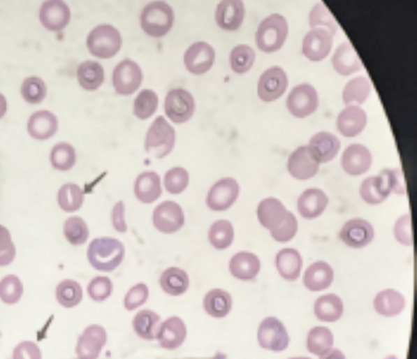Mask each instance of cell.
Returning a JSON list of instances; mask_svg holds the SVG:
<instances>
[{
  "instance_id": "7dc6e473",
  "label": "cell",
  "mask_w": 417,
  "mask_h": 359,
  "mask_svg": "<svg viewBox=\"0 0 417 359\" xmlns=\"http://www.w3.org/2000/svg\"><path fill=\"white\" fill-rule=\"evenodd\" d=\"M256 54L252 47L240 45L231 51L230 62L235 73L243 74L251 69L255 62Z\"/></svg>"
},
{
  "instance_id": "1f68e13d",
  "label": "cell",
  "mask_w": 417,
  "mask_h": 359,
  "mask_svg": "<svg viewBox=\"0 0 417 359\" xmlns=\"http://www.w3.org/2000/svg\"><path fill=\"white\" fill-rule=\"evenodd\" d=\"M159 284L164 293L178 297L186 293L190 286L189 277L186 271L178 267H170L160 277Z\"/></svg>"
},
{
  "instance_id": "bcb514c9",
  "label": "cell",
  "mask_w": 417,
  "mask_h": 359,
  "mask_svg": "<svg viewBox=\"0 0 417 359\" xmlns=\"http://www.w3.org/2000/svg\"><path fill=\"white\" fill-rule=\"evenodd\" d=\"M159 105V98L154 91L144 89L140 91L134 101V115L140 119H147L154 115Z\"/></svg>"
},
{
  "instance_id": "ee69618b",
  "label": "cell",
  "mask_w": 417,
  "mask_h": 359,
  "mask_svg": "<svg viewBox=\"0 0 417 359\" xmlns=\"http://www.w3.org/2000/svg\"><path fill=\"white\" fill-rule=\"evenodd\" d=\"M50 161L54 169L69 170L73 168L76 161L75 150L69 143H58L52 149Z\"/></svg>"
},
{
  "instance_id": "7a4b0ae2",
  "label": "cell",
  "mask_w": 417,
  "mask_h": 359,
  "mask_svg": "<svg viewBox=\"0 0 417 359\" xmlns=\"http://www.w3.org/2000/svg\"><path fill=\"white\" fill-rule=\"evenodd\" d=\"M173 9L167 3L155 1L144 7L141 14L142 29L152 38H162L173 27Z\"/></svg>"
},
{
  "instance_id": "816d5d0a",
  "label": "cell",
  "mask_w": 417,
  "mask_h": 359,
  "mask_svg": "<svg viewBox=\"0 0 417 359\" xmlns=\"http://www.w3.org/2000/svg\"><path fill=\"white\" fill-rule=\"evenodd\" d=\"M310 26L312 29H326L334 36L337 31L335 20L332 17L330 12L322 3H316L312 8L310 14Z\"/></svg>"
},
{
  "instance_id": "94428289",
  "label": "cell",
  "mask_w": 417,
  "mask_h": 359,
  "mask_svg": "<svg viewBox=\"0 0 417 359\" xmlns=\"http://www.w3.org/2000/svg\"><path fill=\"white\" fill-rule=\"evenodd\" d=\"M111 218L114 228L119 233H126L127 226L125 221V206L122 201L116 203L112 210Z\"/></svg>"
},
{
  "instance_id": "b9f144b4",
  "label": "cell",
  "mask_w": 417,
  "mask_h": 359,
  "mask_svg": "<svg viewBox=\"0 0 417 359\" xmlns=\"http://www.w3.org/2000/svg\"><path fill=\"white\" fill-rule=\"evenodd\" d=\"M82 288L78 281L65 280L56 287V299L60 305L67 309L74 308L82 302Z\"/></svg>"
},
{
  "instance_id": "4fadbf2b",
  "label": "cell",
  "mask_w": 417,
  "mask_h": 359,
  "mask_svg": "<svg viewBox=\"0 0 417 359\" xmlns=\"http://www.w3.org/2000/svg\"><path fill=\"white\" fill-rule=\"evenodd\" d=\"M288 78L282 68L274 66L264 71L259 79L258 94L264 102L276 101L288 87Z\"/></svg>"
},
{
  "instance_id": "d6a6232c",
  "label": "cell",
  "mask_w": 417,
  "mask_h": 359,
  "mask_svg": "<svg viewBox=\"0 0 417 359\" xmlns=\"http://www.w3.org/2000/svg\"><path fill=\"white\" fill-rule=\"evenodd\" d=\"M374 305L375 310L379 314L383 316L393 317L402 312L406 307V299L397 291L387 289L376 295Z\"/></svg>"
},
{
  "instance_id": "f907efd6",
  "label": "cell",
  "mask_w": 417,
  "mask_h": 359,
  "mask_svg": "<svg viewBox=\"0 0 417 359\" xmlns=\"http://www.w3.org/2000/svg\"><path fill=\"white\" fill-rule=\"evenodd\" d=\"M22 95L27 103H41L47 94L45 82L38 77H30L23 82L22 86Z\"/></svg>"
},
{
  "instance_id": "681fc988",
  "label": "cell",
  "mask_w": 417,
  "mask_h": 359,
  "mask_svg": "<svg viewBox=\"0 0 417 359\" xmlns=\"http://www.w3.org/2000/svg\"><path fill=\"white\" fill-rule=\"evenodd\" d=\"M189 173L182 167H175L164 175L163 185L168 193L177 195L182 193L189 185Z\"/></svg>"
},
{
  "instance_id": "5b68a950",
  "label": "cell",
  "mask_w": 417,
  "mask_h": 359,
  "mask_svg": "<svg viewBox=\"0 0 417 359\" xmlns=\"http://www.w3.org/2000/svg\"><path fill=\"white\" fill-rule=\"evenodd\" d=\"M90 53L100 59L114 57L122 46L119 31L111 25H100L91 31L87 39Z\"/></svg>"
},
{
  "instance_id": "f6af8a7d",
  "label": "cell",
  "mask_w": 417,
  "mask_h": 359,
  "mask_svg": "<svg viewBox=\"0 0 417 359\" xmlns=\"http://www.w3.org/2000/svg\"><path fill=\"white\" fill-rule=\"evenodd\" d=\"M64 235L71 245L81 246L89 237V229L83 219L71 217L64 224Z\"/></svg>"
},
{
  "instance_id": "c3c4849f",
  "label": "cell",
  "mask_w": 417,
  "mask_h": 359,
  "mask_svg": "<svg viewBox=\"0 0 417 359\" xmlns=\"http://www.w3.org/2000/svg\"><path fill=\"white\" fill-rule=\"evenodd\" d=\"M23 295L22 282L17 275L9 274L0 281V299L6 305H15Z\"/></svg>"
},
{
  "instance_id": "9f6ffc18",
  "label": "cell",
  "mask_w": 417,
  "mask_h": 359,
  "mask_svg": "<svg viewBox=\"0 0 417 359\" xmlns=\"http://www.w3.org/2000/svg\"><path fill=\"white\" fill-rule=\"evenodd\" d=\"M15 247L11 235L6 227L0 225V266H7L14 261Z\"/></svg>"
},
{
  "instance_id": "e575fe53",
  "label": "cell",
  "mask_w": 417,
  "mask_h": 359,
  "mask_svg": "<svg viewBox=\"0 0 417 359\" xmlns=\"http://www.w3.org/2000/svg\"><path fill=\"white\" fill-rule=\"evenodd\" d=\"M314 313L321 321L331 323L339 321L344 313L343 301L335 294L323 295L316 301Z\"/></svg>"
},
{
  "instance_id": "836d02e7",
  "label": "cell",
  "mask_w": 417,
  "mask_h": 359,
  "mask_svg": "<svg viewBox=\"0 0 417 359\" xmlns=\"http://www.w3.org/2000/svg\"><path fill=\"white\" fill-rule=\"evenodd\" d=\"M232 305L231 294L222 289L210 291L203 299V308L210 316L216 318L226 317L230 314Z\"/></svg>"
},
{
  "instance_id": "e7e4bbea",
  "label": "cell",
  "mask_w": 417,
  "mask_h": 359,
  "mask_svg": "<svg viewBox=\"0 0 417 359\" xmlns=\"http://www.w3.org/2000/svg\"><path fill=\"white\" fill-rule=\"evenodd\" d=\"M288 359H312V358H310L300 357V358H288Z\"/></svg>"
},
{
  "instance_id": "d590c367",
  "label": "cell",
  "mask_w": 417,
  "mask_h": 359,
  "mask_svg": "<svg viewBox=\"0 0 417 359\" xmlns=\"http://www.w3.org/2000/svg\"><path fill=\"white\" fill-rule=\"evenodd\" d=\"M160 316L149 309L140 311L135 315L132 326L140 338L146 341L154 340L159 326Z\"/></svg>"
},
{
  "instance_id": "9a60e30c",
  "label": "cell",
  "mask_w": 417,
  "mask_h": 359,
  "mask_svg": "<svg viewBox=\"0 0 417 359\" xmlns=\"http://www.w3.org/2000/svg\"><path fill=\"white\" fill-rule=\"evenodd\" d=\"M215 51L205 42H196L184 53V62L191 73L202 75L207 73L214 65Z\"/></svg>"
},
{
  "instance_id": "603a6c76",
  "label": "cell",
  "mask_w": 417,
  "mask_h": 359,
  "mask_svg": "<svg viewBox=\"0 0 417 359\" xmlns=\"http://www.w3.org/2000/svg\"><path fill=\"white\" fill-rule=\"evenodd\" d=\"M307 147L316 161L327 163L332 161L339 153L340 142L335 135L322 131L311 138Z\"/></svg>"
},
{
  "instance_id": "8fae6325",
  "label": "cell",
  "mask_w": 417,
  "mask_h": 359,
  "mask_svg": "<svg viewBox=\"0 0 417 359\" xmlns=\"http://www.w3.org/2000/svg\"><path fill=\"white\" fill-rule=\"evenodd\" d=\"M318 106V93L312 85L296 86L288 94L287 108L295 117H307L315 112Z\"/></svg>"
},
{
  "instance_id": "f35d334b",
  "label": "cell",
  "mask_w": 417,
  "mask_h": 359,
  "mask_svg": "<svg viewBox=\"0 0 417 359\" xmlns=\"http://www.w3.org/2000/svg\"><path fill=\"white\" fill-rule=\"evenodd\" d=\"M360 197L369 205H379L390 196V193L385 186L380 175L364 180L360 187Z\"/></svg>"
},
{
  "instance_id": "f546056e",
  "label": "cell",
  "mask_w": 417,
  "mask_h": 359,
  "mask_svg": "<svg viewBox=\"0 0 417 359\" xmlns=\"http://www.w3.org/2000/svg\"><path fill=\"white\" fill-rule=\"evenodd\" d=\"M276 267L279 273L287 281H295L300 277L302 269V258L295 249H284L276 256Z\"/></svg>"
},
{
  "instance_id": "ac0fdd59",
  "label": "cell",
  "mask_w": 417,
  "mask_h": 359,
  "mask_svg": "<svg viewBox=\"0 0 417 359\" xmlns=\"http://www.w3.org/2000/svg\"><path fill=\"white\" fill-rule=\"evenodd\" d=\"M319 163L312 157L307 146L299 147L288 159V170L293 177L302 180L311 179L318 173Z\"/></svg>"
},
{
  "instance_id": "91938a15",
  "label": "cell",
  "mask_w": 417,
  "mask_h": 359,
  "mask_svg": "<svg viewBox=\"0 0 417 359\" xmlns=\"http://www.w3.org/2000/svg\"><path fill=\"white\" fill-rule=\"evenodd\" d=\"M12 359H42L41 350L34 342H22L15 346Z\"/></svg>"
},
{
  "instance_id": "4316f807",
  "label": "cell",
  "mask_w": 417,
  "mask_h": 359,
  "mask_svg": "<svg viewBox=\"0 0 417 359\" xmlns=\"http://www.w3.org/2000/svg\"><path fill=\"white\" fill-rule=\"evenodd\" d=\"M134 193L138 200L142 203H154L161 196L162 187L159 175L154 171H145L136 178Z\"/></svg>"
},
{
  "instance_id": "03108f58",
  "label": "cell",
  "mask_w": 417,
  "mask_h": 359,
  "mask_svg": "<svg viewBox=\"0 0 417 359\" xmlns=\"http://www.w3.org/2000/svg\"><path fill=\"white\" fill-rule=\"evenodd\" d=\"M387 359H396V358H394V357H390V358H387Z\"/></svg>"
},
{
  "instance_id": "7c38bea8",
  "label": "cell",
  "mask_w": 417,
  "mask_h": 359,
  "mask_svg": "<svg viewBox=\"0 0 417 359\" xmlns=\"http://www.w3.org/2000/svg\"><path fill=\"white\" fill-rule=\"evenodd\" d=\"M107 343V333L103 326H88L80 336L75 353L78 359H98Z\"/></svg>"
},
{
  "instance_id": "f1b7e54d",
  "label": "cell",
  "mask_w": 417,
  "mask_h": 359,
  "mask_svg": "<svg viewBox=\"0 0 417 359\" xmlns=\"http://www.w3.org/2000/svg\"><path fill=\"white\" fill-rule=\"evenodd\" d=\"M58 126V119L53 113L41 110L31 115L27 124V131L37 140H46L53 137Z\"/></svg>"
},
{
  "instance_id": "8992f818",
  "label": "cell",
  "mask_w": 417,
  "mask_h": 359,
  "mask_svg": "<svg viewBox=\"0 0 417 359\" xmlns=\"http://www.w3.org/2000/svg\"><path fill=\"white\" fill-rule=\"evenodd\" d=\"M258 339L263 349L272 352H282L290 344V337L283 323L275 317H268L261 323Z\"/></svg>"
},
{
  "instance_id": "d4e9b609",
  "label": "cell",
  "mask_w": 417,
  "mask_h": 359,
  "mask_svg": "<svg viewBox=\"0 0 417 359\" xmlns=\"http://www.w3.org/2000/svg\"><path fill=\"white\" fill-rule=\"evenodd\" d=\"M228 268L231 274L238 280L251 281L259 273L261 262L256 254L242 251L231 258Z\"/></svg>"
},
{
  "instance_id": "8d00e7d4",
  "label": "cell",
  "mask_w": 417,
  "mask_h": 359,
  "mask_svg": "<svg viewBox=\"0 0 417 359\" xmlns=\"http://www.w3.org/2000/svg\"><path fill=\"white\" fill-rule=\"evenodd\" d=\"M78 79L82 89L87 91L97 90L104 81L103 68L98 62H83L78 67Z\"/></svg>"
},
{
  "instance_id": "44dd1931",
  "label": "cell",
  "mask_w": 417,
  "mask_h": 359,
  "mask_svg": "<svg viewBox=\"0 0 417 359\" xmlns=\"http://www.w3.org/2000/svg\"><path fill=\"white\" fill-rule=\"evenodd\" d=\"M244 6L238 0H228L220 2L216 9L215 21L220 29L226 31H235L243 22Z\"/></svg>"
},
{
  "instance_id": "2e32d148",
  "label": "cell",
  "mask_w": 417,
  "mask_h": 359,
  "mask_svg": "<svg viewBox=\"0 0 417 359\" xmlns=\"http://www.w3.org/2000/svg\"><path fill=\"white\" fill-rule=\"evenodd\" d=\"M332 35L326 29H312L304 38L302 52L312 61H320L330 54Z\"/></svg>"
},
{
  "instance_id": "ab89813d",
  "label": "cell",
  "mask_w": 417,
  "mask_h": 359,
  "mask_svg": "<svg viewBox=\"0 0 417 359\" xmlns=\"http://www.w3.org/2000/svg\"><path fill=\"white\" fill-rule=\"evenodd\" d=\"M371 85L364 77L351 80L344 87L343 99L347 106H358L367 101L371 93Z\"/></svg>"
},
{
  "instance_id": "6125c7cd",
  "label": "cell",
  "mask_w": 417,
  "mask_h": 359,
  "mask_svg": "<svg viewBox=\"0 0 417 359\" xmlns=\"http://www.w3.org/2000/svg\"><path fill=\"white\" fill-rule=\"evenodd\" d=\"M320 359H346V356L339 349H331L330 352L321 356Z\"/></svg>"
},
{
  "instance_id": "cb8c5ba5",
  "label": "cell",
  "mask_w": 417,
  "mask_h": 359,
  "mask_svg": "<svg viewBox=\"0 0 417 359\" xmlns=\"http://www.w3.org/2000/svg\"><path fill=\"white\" fill-rule=\"evenodd\" d=\"M328 202L330 200L323 191L318 189H307L298 198V210L305 219H315L324 212Z\"/></svg>"
},
{
  "instance_id": "d6986e66",
  "label": "cell",
  "mask_w": 417,
  "mask_h": 359,
  "mask_svg": "<svg viewBox=\"0 0 417 359\" xmlns=\"http://www.w3.org/2000/svg\"><path fill=\"white\" fill-rule=\"evenodd\" d=\"M39 17L47 29L59 31L66 29L69 24L71 10L65 2L47 1L40 8Z\"/></svg>"
},
{
  "instance_id": "60d3db41",
  "label": "cell",
  "mask_w": 417,
  "mask_h": 359,
  "mask_svg": "<svg viewBox=\"0 0 417 359\" xmlns=\"http://www.w3.org/2000/svg\"><path fill=\"white\" fill-rule=\"evenodd\" d=\"M334 346V336L326 327L316 326L309 331L307 335V349L309 352L323 356L330 352Z\"/></svg>"
},
{
  "instance_id": "db71d44e",
  "label": "cell",
  "mask_w": 417,
  "mask_h": 359,
  "mask_svg": "<svg viewBox=\"0 0 417 359\" xmlns=\"http://www.w3.org/2000/svg\"><path fill=\"white\" fill-rule=\"evenodd\" d=\"M298 231V221L296 217L290 211L287 214L286 219L278 228L270 231L272 238L279 242H287L295 237Z\"/></svg>"
},
{
  "instance_id": "6da1fadb",
  "label": "cell",
  "mask_w": 417,
  "mask_h": 359,
  "mask_svg": "<svg viewBox=\"0 0 417 359\" xmlns=\"http://www.w3.org/2000/svg\"><path fill=\"white\" fill-rule=\"evenodd\" d=\"M126 249L122 242L112 237L96 238L88 247L87 258L92 268L112 272L122 265Z\"/></svg>"
},
{
  "instance_id": "5bb4252c",
  "label": "cell",
  "mask_w": 417,
  "mask_h": 359,
  "mask_svg": "<svg viewBox=\"0 0 417 359\" xmlns=\"http://www.w3.org/2000/svg\"><path fill=\"white\" fill-rule=\"evenodd\" d=\"M339 237L344 244L353 249L366 247L374 240V229L366 219H352L340 230Z\"/></svg>"
},
{
  "instance_id": "277c9868",
  "label": "cell",
  "mask_w": 417,
  "mask_h": 359,
  "mask_svg": "<svg viewBox=\"0 0 417 359\" xmlns=\"http://www.w3.org/2000/svg\"><path fill=\"white\" fill-rule=\"evenodd\" d=\"M175 143V131L163 117L155 119L148 129L145 139V150L148 154L163 159L171 153Z\"/></svg>"
},
{
  "instance_id": "ba28073f",
  "label": "cell",
  "mask_w": 417,
  "mask_h": 359,
  "mask_svg": "<svg viewBox=\"0 0 417 359\" xmlns=\"http://www.w3.org/2000/svg\"><path fill=\"white\" fill-rule=\"evenodd\" d=\"M239 194L240 186L234 178L220 179L208 191L207 206L212 211H226L237 200Z\"/></svg>"
},
{
  "instance_id": "30bf717a",
  "label": "cell",
  "mask_w": 417,
  "mask_h": 359,
  "mask_svg": "<svg viewBox=\"0 0 417 359\" xmlns=\"http://www.w3.org/2000/svg\"><path fill=\"white\" fill-rule=\"evenodd\" d=\"M141 68L131 59H124L115 68L113 86L120 95L133 94L141 87L142 82Z\"/></svg>"
},
{
  "instance_id": "f5cc1de1",
  "label": "cell",
  "mask_w": 417,
  "mask_h": 359,
  "mask_svg": "<svg viewBox=\"0 0 417 359\" xmlns=\"http://www.w3.org/2000/svg\"><path fill=\"white\" fill-rule=\"evenodd\" d=\"M113 288V282L109 277H97L92 279L88 284L87 293L92 300L101 302L111 296Z\"/></svg>"
},
{
  "instance_id": "680465c9",
  "label": "cell",
  "mask_w": 417,
  "mask_h": 359,
  "mask_svg": "<svg viewBox=\"0 0 417 359\" xmlns=\"http://www.w3.org/2000/svg\"><path fill=\"white\" fill-rule=\"evenodd\" d=\"M396 240L404 246L413 244L411 214H404L396 221L394 228Z\"/></svg>"
},
{
  "instance_id": "74e56055",
  "label": "cell",
  "mask_w": 417,
  "mask_h": 359,
  "mask_svg": "<svg viewBox=\"0 0 417 359\" xmlns=\"http://www.w3.org/2000/svg\"><path fill=\"white\" fill-rule=\"evenodd\" d=\"M208 241L217 250L227 249L235 239V230L231 223L226 219L212 223L208 230Z\"/></svg>"
},
{
  "instance_id": "9c48e42d",
  "label": "cell",
  "mask_w": 417,
  "mask_h": 359,
  "mask_svg": "<svg viewBox=\"0 0 417 359\" xmlns=\"http://www.w3.org/2000/svg\"><path fill=\"white\" fill-rule=\"evenodd\" d=\"M184 211L178 203L164 201L156 207L152 214V223L156 229L164 234L177 233L184 225Z\"/></svg>"
},
{
  "instance_id": "484cf974",
  "label": "cell",
  "mask_w": 417,
  "mask_h": 359,
  "mask_svg": "<svg viewBox=\"0 0 417 359\" xmlns=\"http://www.w3.org/2000/svg\"><path fill=\"white\" fill-rule=\"evenodd\" d=\"M367 125V114L359 106H348L337 119V127L344 137L359 135Z\"/></svg>"
},
{
  "instance_id": "83f0119b",
  "label": "cell",
  "mask_w": 417,
  "mask_h": 359,
  "mask_svg": "<svg viewBox=\"0 0 417 359\" xmlns=\"http://www.w3.org/2000/svg\"><path fill=\"white\" fill-rule=\"evenodd\" d=\"M334 281V270L326 262L318 261L308 267L304 274L305 286L312 292H320L332 284Z\"/></svg>"
},
{
  "instance_id": "6f0895ef",
  "label": "cell",
  "mask_w": 417,
  "mask_h": 359,
  "mask_svg": "<svg viewBox=\"0 0 417 359\" xmlns=\"http://www.w3.org/2000/svg\"><path fill=\"white\" fill-rule=\"evenodd\" d=\"M379 175L383 177L385 185L390 193L406 194L407 186L404 183L402 171L400 169L383 170Z\"/></svg>"
},
{
  "instance_id": "4dcf8cb0",
  "label": "cell",
  "mask_w": 417,
  "mask_h": 359,
  "mask_svg": "<svg viewBox=\"0 0 417 359\" xmlns=\"http://www.w3.org/2000/svg\"><path fill=\"white\" fill-rule=\"evenodd\" d=\"M332 62L337 73L342 75H350L363 67L354 47L348 42H344L338 47L332 57Z\"/></svg>"
},
{
  "instance_id": "be15d7a7",
  "label": "cell",
  "mask_w": 417,
  "mask_h": 359,
  "mask_svg": "<svg viewBox=\"0 0 417 359\" xmlns=\"http://www.w3.org/2000/svg\"><path fill=\"white\" fill-rule=\"evenodd\" d=\"M7 111V101L2 94H0V119L6 115Z\"/></svg>"
},
{
  "instance_id": "11a10c76",
  "label": "cell",
  "mask_w": 417,
  "mask_h": 359,
  "mask_svg": "<svg viewBox=\"0 0 417 359\" xmlns=\"http://www.w3.org/2000/svg\"><path fill=\"white\" fill-rule=\"evenodd\" d=\"M148 297H149L148 286L144 283H139L128 291L124 299V306L128 311L136 310L147 301Z\"/></svg>"
},
{
  "instance_id": "ffe728a7",
  "label": "cell",
  "mask_w": 417,
  "mask_h": 359,
  "mask_svg": "<svg viewBox=\"0 0 417 359\" xmlns=\"http://www.w3.org/2000/svg\"><path fill=\"white\" fill-rule=\"evenodd\" d=\"M372 162L371 152L362 145H352L344 151L342 165L351 175H360L370 169Z\"/></svg>"
},
{
  "instance_id": "7bdbcfd3",
  "label": "cell",
  "mask_w": 417,
  "mask_h": 359,
  "mask_svg": "<svg viewBox=\"0 0 417 359\" xmlns=\"http://www.w3.org/2000/svg\"><path fill=\"white\" fill-rule=\"evenodd\" d=\"M83 202V191L81 187L74 183H67L59 191V205L66 212H75L82 208Z\"/></svg>"
},
{
  "instance_id": "7402d4cb",
  "label": "cell",
  "mask_w": 417,
  "mask_h": 359,
  "mask_svg": "<svg viewBox=\"0 0 417 359\" xmlns=\"http://www.w3.org/2000/svg\"><path fill=\"white\" fill-rule=\"evenodd\" d=\"M288 210L281 201L275 198H268L261 201L258 206V218L264 228L272 231L278 228L287 217Z\"/></svg>"
},
{
  "instance_id": "e0dca14e",
  "label": "cell",
  "mask_w": 417,
  "mask_h": 359,
  "mask_svg": "<svg viewBox=\"0 0 417 359\" xmlns=\"http://www.w3.org/2000/svg\"><path fill=\"white\" fill-rule=\"evenodd\" d=\"M187 330L186 324L179 317H170L159 325L155 339L159 345L167 350L180 348L186 340Z\"/></svg>"
},
{
  "instance_id": "3957f363",
  "label": "cell",
  "mask_w": 417,
  "mask_h": 359,
  "mask_svg": "<svg viewBox=\"0 0 417 359\" xmlns=\"http://www.w3.org/2000/svg\"><path fill=\"white\" fill-rule=\"evenodd\" d=\"M288 33L286 19L279 14H272L260 24L256 34L258 49L271 53L281 49Z\"/></svg>"
},
{
  "instance_id": "52a82bcc",
  "label": "cell",
  "mask_w": 417,
  "mask_h": 359,
  "mask_svg": "<svg viewBox=\"0 0 417 359\" xmlns=\"http://www.w3.org/2000/svg\"><path fill=\"white\" fill-rule=\"evenodd\" d=\"M164 111L168 119L176 124L189 121L195 111L193 96L183 89H171L167 94Z\"/></svg>"
}]
</instances>
